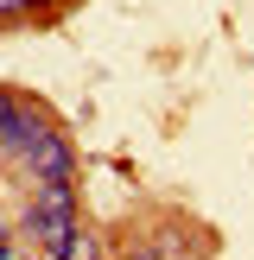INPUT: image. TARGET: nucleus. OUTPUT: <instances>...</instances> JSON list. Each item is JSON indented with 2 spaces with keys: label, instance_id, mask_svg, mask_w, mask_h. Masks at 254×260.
I'll return each instance as SVG.
<instances>
[{
  "label": "nucleus",
  "instance_id": "obj_1",
  "mask_svg": "<svg viewBox=\"0 0 254 260\" xmlns=\"http://www.w3.org/2000/svg\"><path fill=\"white\" fill-rule=\"evenodd\" d=\"M32 229H38V241H45L51 254L76 235V222H70V184H45V203L32 210Z\"/></svg>",
  "mask_w": 254,
  "mask_h": 260
}]
</instances>
